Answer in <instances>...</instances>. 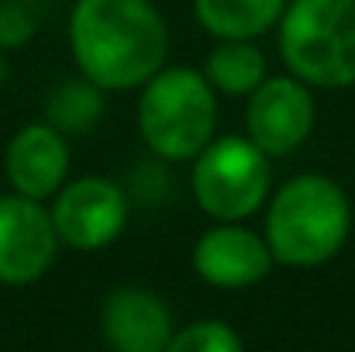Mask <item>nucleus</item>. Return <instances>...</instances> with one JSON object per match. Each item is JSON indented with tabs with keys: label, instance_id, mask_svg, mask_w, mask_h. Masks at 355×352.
I'll return each mask as SVG.
<instances>
[{
	"label": "nucleus",
	"instance_id": "1a4fd4ad",
	"mask_svg": "<svg viewBox=\"0 0 355 352\" xmlns=\"http://www.w3.org/2000/svg\"><path fill=\"white\" fill-rule=\"evenodd\" d=\"M193 266H197L204 283L238 290V287H252L262 276H269L272 252H269V242H262L255 232L238 228L228 221L197 242Z\"/></svg>",
	"mask_w": 355,
	"mask_h": 352
},
{
	"label": "nucleus",
	"instance_id": "4468645a",
	"mask_svg": "<svg viewBox=\"0 0 355 352\" xmlns=\"http://www.w3.org/2000/svg\"><path fill=\"white\" fill-rule=\"evenodd\" d=\"M101 117V97L94 87L87 83H66L52 94L49 101V121L52 128H66V131H83Z\"/></svg>",
	"mask_w": 355,
	"mask_h": 352
},
{
	"label": "nucleus",
	"instance_id": "423d86ee",
	"mask_svg": "<svg viewBox=\"0 0 355 352\" xmlns=\"http://www.w3.org/2000/svg\"><path fill=\"white\" fill-rule=\"evenodd\" d=\"M124 221H128V201L118 183L104 176H83L69 183L52 208V225L59 242L83 252H94L114 242Z\"/></svg>",
	"mask_w": 355,
	"mask_h": 352
},
{
	"label": "nucleus",
	"instance_id": "9b49d317",
	"mask_svg": "<svg viewBox=\"0 0 355 352\" xmlns=\"http://www.w3.org/2000/svg\"><path fill=\"white\" fill-rule=\"evenodd\" d=\"M69 169V149L52 124H28L7 145V180L21 197L42 201L55 194Z\"/></svg>",
	"mask_w": 355,
	"mask_h": 352
},
{
	"label": "nucleus",
	"instance_id": "f03ea898",
	"mask_svg": "<svg viewBox=\"0 0 355 352\" xmlns=\"http://www.w3.org/2000/svg\"><path fill=\"white\" fill-rule=\"evenodd\" d=\"M349 197L328 176L290 180L269 208L266 242L272 259L286 266H321L349 238Z\"/></svg>",
	"mask_w": 355,
	"mask_h": 352
},
{
	"label": "nucleus",
	"instance_id": "9d476101",
	"mask_svg": "<svg viewBox=\"0 0 355 352\" xmlns=\"http://www.w3.org/2000/svg\"><path fill=\"white\" fill-rule=\"evenodd\" d=\"M101 332L118 352H162L169 349L173 321L159 294L118 287L101 311Z\"/></svg>",
	"mask_w": 355,
	"mask_h": 352
},
{
	"label": "nucleus",
	"instance_id": "a211bd4d",
	"mask_svg": "<svg viewBox=\"0 0 355 352\" xmlns=\"http://www.w3.org/2000/svg\"><path fill=\"white\" fill-rule=\"evenodd\" d=\"M21 3H31V0H21Z\"/></svg>",
	"mask_w": 355,
	"mask_h": 352
},
{
	"label": "nucleus",
	"instance_id": "0eeeda50",
	"mask_svg": "<svg viewBox=\"0 0 355 352\" xmlns=\"http://www.w3.org/2000/svg\"><path fill=\"white\" fill-rule=\"evenodd\" d=\"M52 215L31 197H0V283H35L55 259Z\"/></svg>",
	"mask_w": 355,
	"mask_h": 352
},
{
	"label": "nucleus",
	"instance_id": "39448f33",
	"mask_svg": "<svg viewBox=\"0 0 355 352\" xmlns=\"http://www.w3.org/2000/svg\"><path fill=\"white\" fill-rule=\"evenodd\" d=\"M197 204L218 221L255 215L269 194V159L252 138H218L197 152L193 166Z\"/></svg>",
	"mask_w": 355,
	"mask_h": 352
},
{
	"label": "nucleus",
	"instance_id": "2eb2a0df",
	"mask_svg": "<svg viewBox=\"0 0 355 352\" xmlns=\"http://www.w3.org/2000/svg\"><path fill=\"white\" fill-rule=\"evenodd\" d=\"M241 339L221 321H197L169 339V352H238Z\"/></svg>",
	"mask_w": 355,
	"mask_h": 352
},
{
	"label": "nucleus",
	"instance_id": "dca6fc26",
	"mask_svg": "<svg viewBox=\"0 0 355 352\" xmlns=\"http://www.w3.org/2000/svg\"><path fill=\"white\" fill-rule=\"evenodd\" d=\"M35 35V17L21 0L0 7V49H21Z\"/></svg>",
	"mask_w": 355,
	"mask_h": 352
},
{
	"label": "nucleus",
	"instance_id": "f3484780",
	"mask_svg": "<svg viewBox=\"0 0 355 352\" xmlns=\"http://www.w3.org/2000/svg\"><path fill=\"white\" fill-rule=\"evenodd\" d=\"M3 76H7V62H3V56H0V83H3Z\"/></svg>",
	"mask_w": 355,
	"mask_h": 352
},
{
	"label": "nucleus",
	"instance_id": "20e7f679",
	"mask_svg": "<svg viewBox=\"0 0 355 352\" xmlns=\"http://www.w3.org/2000/svg\"><path fill=\"white\" fill-rule=\"evenodd\" d=\"M218 104L204 73H155L138 104V128L148 149L162 159H193L214 135Z\"/></svg>",
	"mask_w": 355,
	"mask_h": 352
},
{
	"label": "nucleus",
	"instance_id": "6e6552de",
	"mask_svg": "<svg viewBox=\"0 0 355 352\" xmlns=\"http://www.w3.org/2000/svg\"><path fill=\"white\" fill-rule=\"evenodd\" d=\"M248 138L266 156H286L293 152L314 128V101L304 90V83L290 76L262 80L252 90L248 104Z\"/></svg>",
	"mask_w": 355,
	"mask_h": 352
},
{
	"label": "nucleus",
	"instance_id": "f8f14e48",
	"mask_svg": "<svg viewBox=\"0 0 355 352\" xmlns=\"http://www.w3.org/2000/svg\"><path fill=\"white\" fill-rule=\"evenodd\" d=\"M286 0H193L200 24L218 38H255L269 31Z\"/></svg>",
	"mask_w": 355,
	"mask_h": 352
},
{
	"label": "nucleus",
	"instance_id": "f257e3e1",
	"mask_svg": "<svg viewBox=\"0 0 355 352\" xmlns=\"http://www.w3.org/2000/svg\"><path fill=\"white\" fill-rule=\"evenodd\" d=\"M76 66L94 87L148 83L166 59V24L148 0H80L69 21Z\"/></svg>",
	"mask_w": 355,
	"mask_h": 352
},
{
	"label": "nucleus",
	"instance_id": "7ed1b4c3",
	"mask_svg": "<svg viewBox=\"0 0 355 352\" xmlns=\"http://www.w3.org/2000/svg\"><path fill=\"white\" fill-rule=\"evenodd\" d=\"M286 66L318 87L355 83V0H293L283 14Z\"/></svg>",
	"mask_w": 355,
	"mask_h": 352
},
{
	"label": "nucleus",
	"instance_id": "ddd939ff",
	"mask_svg": "<svg viewBox=\"0 0 355 352\" xmlns=\"http://www.w3.org/2000/svg\"><path fill=\"white\" fill-rule=\"evenodd\" d=\"M204 76L225 94H252L266 80V59L255 45H248V38H225V45L207 56Z\"/></svg>",
	"mask_w": 355,
	"mask_h": 352
}]
</instances>
